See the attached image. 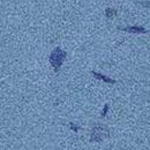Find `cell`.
<instances>
[{
  "instance_id": "6da1fadb",
  "label": "cell",
  "mask_w": 150,
  "mask_h": 150,
  "mask_svg": "<svg viewBox=\"0 0 150 150\" xmlns=\"http://www.w3.org/2000/svg\"><path fill=\"white\" fill-rule=\"evenodd\" d=\"M67 52L62 51L59 47H57L51 52L49 57V62L51 66L57 71L62 67L63 62L66 59Z\"/></svg>"
},
{
  "instance_id": "7a4b0ae2",
  "label": "cell",
  "mask_w": 150,
  "mask_h": 150,
  "mask_svg": "<svg viewBox=\"0 0 150 150\" xmlns=\"http://www.w3.org/2000/svg\"><path fill=\"white\" fill-rule=\"evenodd\" d=\"M92 73H93V76L96 78L97 79H101L103 80L104 82H106V83H113L114 82V81L111 79L109 78L108 77L105 76V75H102L101 74H99V73H97L95 71H92Z\"/></svg>"
}]
</instances>
